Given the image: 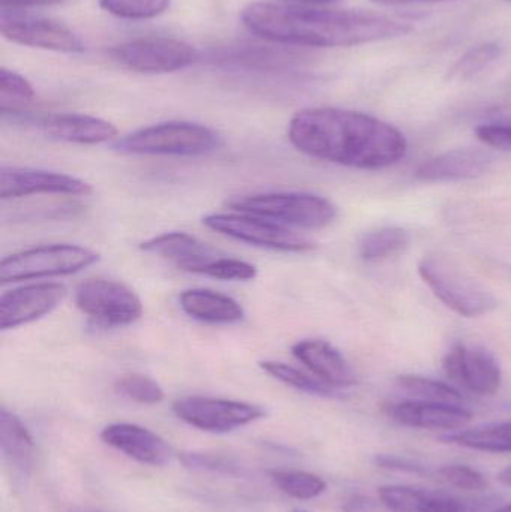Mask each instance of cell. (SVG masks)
Segmentation results:
<instances>
[{"instance_id":"cell-6","label":"cell","mask_w":511,"mask_h":512,"mask_svg":"<svg viewBox=\"0 0 511 512\" xmlns=\"http://www.w3.org/2000/svg\"><path fill=\"white\" fill-rule=\"evenodd\" d=\"M99 261V254L77 245H50L6 256L0 262V282L68 276Z\"/></svg>"},{"instance_id":"cell-27","label":"cell","mask_w":511,"mask_h":512,"mask_svg":"<svg viewBox=\"0 0 511 512\" xmlns=\"http://www.w3.org/2000/svg\"><path fill=\"white\" fill-rule=\"evenodd\" d=\"M396 385H398V388H401L404 393L414 397L416 400L455 403V405H459V403L464 400L461 391L450 387L446 382L425 378V376L401 375L396 378Z\"/></svg>"},{"instance_id":"cell-41","label":"cell","mask_w":511,"mask_h":512,"mask_svg":"<svg viewBox=\"0 0 511 512\" xmlns=\"http://www.w3.org/2000/svg\"><path fill=\"white\" fill-rule=\"evenodd\" d=\"M498 481L504 486L511 487V466L509 468L503 469V471L498 474Z\"/></svg>"},{"instance_id":"cell-16","label":"cell","mask_w":511,"mask_h":512,"mask_svg":"<svg viewBox=\"0 0 511 512\" xmlns=\"http://www.w3.org/2000/svg\"><path fill=\"white\" fill-rule=\"evenodd\" d=\"M101 441L141 465L161 468L174 456L173 447L164 438L137 424H110L102 429Z\"/></svg>"},{"instance_id":"cell-15","label":"cell","mask_w":511,"mask_h":512,"mask_svg":"<svg viewBox=\"0 0 511 512\" xmlns=\"http://www.w3.org/2000/svg\"><path fill=\"white\" fill-rule=\"evenodd\" d=\"M66 288L60 283H36L6 292L0 298V328L11 330L53 312Z\"/></svg>"},{"instance_id":"cell-42","label":"cell","mask_w":511,"mask_h":512,"mask_svg":"<svg viewBox=\"0 0 511 512\" xmlns=\"http://www.w3.org/2000/svg\"><path fill=\"white\" fill-rule=\"evenodd\" d=\"M287 2H294V3H330V2H335V0H287Z\"/></svg>"},{"instance_id":"cell-10","label":"cell","mask_w":511,"mask_h":512,"mask_svg":"<svg viewBox=\"0 0 511 512\" xmlns=\"http://www.w3.org/2000/svg\"><path fill=\"white\" fill-rule=\"evenodd\" d=\"M173 412L189 426L209 433H230L266 417L261 406L207 396L182 397L174 402Z\"/></svg>"},{"instance_id":"cell-34","label":"cell","mask_w":511,"mask_h":512,"mask_svg":"<svg viewBox=\"0 0 511 512\" xmlns=\"http://www.w3.org/2000/svg\"><path fill=\"white\" fill-rule=\"evenodd\" d=\"M435 477L449 484L453 489L465 490V492H483L488 489L486 478L474 468L465 465L441 466L435 471Z\"/></svg>"},{"instance_id":"cell-36","label":"cell","mask_w":511,"mask_h":512,"mask_svg":"<svg viewBox=\"0 0 511 512\" xmlns=\"http://www.w3.org/2000/svg\"><path fill=\"white\" fill-rule=\"evenodd\" d=\"M182 463L186 468L206 469V471L231 472L236 466L222 456L203 453H183Z\"/></svg>"},{"instance_id":"cell-24","label":"cell","mask_w":511,"mask_h":512,"mask_svg":"<svg viewBox=\"0 0 511 512\" xmlns=\"http://www.w3.org/2000/svg\"><path fill=\"white\" fill-rule=\"evenodd\" d=\"M440 441L483 453H511V420L456 430L441 436Z\"/></svg>"},{"instance_id":"cell-31","label":"cell","mask_w":511,"mask_h":512,"mask_svg":"<svg viewBox=\"0 0 511 512\" xmlns=\"http://www.w3.org/2000/svg\"><path fill=\"white\" fill-rule=\"evenodd\" d=\"M116 390L126 399L141 405H156L165 397L164 390L155 379L140 373H128L117 379Z\"/></svg>"},{"instance_id":"cell-12","label":"cell","mask_w":511,"mask_h":512,"mask_svg":"<svg viewBox=\"0 0 511 512\" xmlns=\"http://www.w3.org/2000/svg\"><path fill=\"white\" fill-rule=\"evenodd\" d=\"M92 186L77 177L54 171L35 170V168L8 167L0 168V198L30 197V195H72L86 197L92 194Z\"/></svg>"},{"instance_id":"cell-44","label":"cell","mask_w":511,"mask_h":512,"mask_svg":"<svg viewBox=\"0 0 511 512\" xmlns=\"http://www.w3.org/2000/svg\"><path fill=\"white\" fill-rule=\"evenodd\" d=\"M293 512H309V511H305V510H294Z\"/></svg>"},{"instance_id":"cell-26","label":"cell","mask_w":511,"mask_h":512,"mask_svg":"<svg viewBox=\"0 0 511 512\" xmlns=\"http://www.w3.org/2000/svg\"><path fill=\"white\" fill-rule=\"evenodd\" d=\"M260 367L272 378L278 379L279 382L294 388V390L312 394V396H335L336 388L330 387L326 382L320 381L315 376L302 372L290 364L281 363V361H261Z\"/></svg>"},{"instance_id":"cell-8","label":"cell","mask_w":511,"mask_h":512,"mask_svg":"<svg viewBox=\"0 0 511 512\" xmlns=\"http://www.w3.org/2000/svg\"><path fill=\"white\" fill-rule=\"evenodd\" d=\"M75 304L84 315L107 327L131 325L143 315L140 297L117 280H86L75 291Z\"/></svg>"},{"instance_id":"cell-1","label":"cell","mask_w":511,"mask_h":512,"mask_svg":"<svg viewBox=\"0 0 511 512\" xmlns=\"http://www.w3.org/2000/svg\"><path fill=\"white\" fill-rule=\"evenodd\" d=\"M288 138L299 152L357 170H383L407 156L405 135L395 126L360 111L305 108L294 114Z\"/></svg>"},{"instance_id":"cell-33","label":"cell","mask_w":511,"mask_h":512,"mask_svg":"<svg viewBox=\"0 0 511 512\" xmlns=\"http://www.w3.org/2000/svg\"><path fill=\"white\" fill-rule=\"evenodd\" d=\"M198 274L215 277L219 280H252L257 277L258 270L255 265L242 259L228 258V256H216L212 261L200 268Z\"/></svg>"},{"instance_id":"cell-22","label":"cell","mask_w":511,"mask_h":512,"mask_svg":"<svg viewBox=\"0 0 511 512\" xmlns=\"http://www.w3.org/2000/svg\"><path fill=\"white\" fill-rule=\"evenodd\" d=\"M179 301L186 315L207 324H236L245 316L239 301L210 289H188Z\"/></svg>"},{"instance_id":"cell-38","label":"cell","mask_w":511,"mask_h":512,"mask_svg":"<svg viewBox=\"0 0 511 512\" xmlns=\"http://www.w3.org/2000/svg\"><path fill=\"white\" fill-rule=\"evenodd\" d=\"M344 512H381L378 505L365 496H351L345 501Z\"/></svg>"},{"instance_id":"cell-28","label":"cell","mask_w":511,"mask_h":512,"mask_svg":"<svg viewBox=\"0 0 511 512\" xmlns=\"http://www.w3.org/2000/svg\"><path fill=\"white\" fill-rule=\"evenodd\" d=\"M270 478L284 495L299 501H311L327 490L326 481L311 472L270 471Z\"/></svg>"},{"instance_id":"cell-30","label":"cell","mask_w":511,"mask_h":512,"mask_svg":"<svg viewBox=\"0 0 511 512\" xmlns=\"http://www.w3.org/2000/svg\"><path fill=\"white\" fill-rule=\"evenodd\" d=\"M171 0H99L108 14L122 20H150L170 8Z\"/></svg>"},{"instance_id":"cell-20","label":"cell","mask_w":511,"mask_h":512,"mask_svg":"<svg viewBox=\"0 0 511 512\" xmlns=\"http://www.w3.org/2000/svg\"><path fill=\"white\" fill-rule=\"evenodd\" d=\"M54 140L75 144H99L114 140L117 128L113 123L86 114H48L26 120Z\"/></svg>"},{"instance_id":"cell-32","label":"cell","mask_w":511,"mask_h":512,"mask_svg":"<svg viewBox=\"0 0 511 512\" xmlns=\"http://www.w3.org/2000/svg\"><path fill=\"white\" fill-rule=\"evenodd\" d=\"M35 98V90L27 78L9 69H0V105L2 113H8L17 105L26 104Z\"/></svg>"},{"instance_id":"cell-13","label":"cell","mask_w":511,"mask_h":512,"mask_svg":"<svg viewBox=\"0 0 511 512\" xmlns=\"http://www.w3.org/2000/svg\"><path fill=\"white\" fill-rule=\"evenodd\" d=\"M378 498L387 512H482L494 499L462 498L449 492H432L413 486H383Z\"/></svg>"},{"instance_id":"cell-43","label":"cell","mask_w":511,"mask_h":512,"mask_svg":"<svg viewBox=\"0 0 511 512\" xmlns=\"http://www.w3.org/2000/svg\"><path fill=\"white\" fill-rule=\"evenodd\" d=\"M492 512H511V504L504 505V507L498 508V510Z\"/></svg>"},{"instance_id":"cell-19","label":"cell","mask_w":511,"mask_h":512,"mask_svg":"<svg viewBox=\"0 0 511 512\" xmlns=\"http://www.w3.org/2000/svg\"><path fill=\"white\" fill-rule=\"evenodd\" d=\"M491 164L492 156L482 150H450L420 165L414 179L423 183L464 182L483 176Z\"/></svg>"},{"instance_id":"cell-3","label":"cell","mask_w":511,"mask_h":512,"mask_svg":"<svg viewBox=\"0 0 511 512\" xmlns=\"http://www.w3.org/2000/svg\"><path fill=\"white\" fill-rule=\"evenodd\" d=\"M227 206L234 212L305 230H320L336 218V207L329 200L306 192L242 195L228 200Z\"/></svg>"},{"instance_id":"cell-21","label":"cell","mask_w":511,"mask_h":512,"mask_svg":"<svg viewBox=\"0 0 511 512\" xmlns=\"http://www.w3.org/2000/svg\"><path fill=\"white\" fill-rule=\"evenodd\" d=\"M141 251L168 259L180 270L198 274L200 268L218 254L197 237L186 233H167L140 245Z\"/></svg>"},{"instance_id":"cell-29","label":"cell","mask_w":511,"mask_h":512,"mask_svg":"<svg viewBox=\"0 0 511 512\" xmlns=\"http://www.w3.org/2000/svg\"><path fill=\"white\" fill-rule=\"evenodd\" d=\"M503 54V48L497 42H485L470 48L450 71V77L467 81L485 72L494 65Z\"/></svg>"},{"instance_id":"cell-9","label":"cell","mask_w":511,"mask_h":512,"mask_svg":"<svg viewBox=\"0 0 511 512\" xmlns=\"http://www.w3.org/2000/svg\"><path fill=\"white\" fill-rule=\"evenodd\" d=\"M203 224L222 236L258 246V248L293 252V254H302L315 248L312 240L288 230L284 225L275 224L257 216L245 215V213L209 215L203 219Z\"/></svg>"},{"instance_id":"cell-17","label":"cell","mask_w":511,"mask_h":512,"mask_svg":"<svg viewBox=\"0 0 511 512\" xmlns=\"http://www.w3.org/2000/svg\"><path fill=\"white\" fill-rule=\"evenodd\" d=\"M389 417L411 429L446 430L450 433L464 429L473 414L455 403L410 400L390 406Z\"/></svg>"},{"instance_id":"cell-18","label":"cell","mask_w":511,"mask_h":512,"mask_svg":"<svg viewBox=\"0 0 511 512\" xmlns=\"http://www.w3.org/2000/svg\"><path fill=\"white\" fill-rule=\"evenodd\" d=\"M291 352L315 378L336 390L356 384L353 367L345 360L344 355L326 340H300L293 345Z\"/></svg>"},{"instance_id":"cell-7","label":"cell","mask_w":511,"mask_h":512,"mask_svg":"<svg viewBox=\"0 0 511 512\" xmlns=\"http://www.w3.org/2000/svg\"><path fill=\"white\" fill-rule=\"evenodd\" d=\"M110 54L120 65L141 74H170L198 60L194 45L165 36L132 39L114 47Z\"/></svg>"},{"instance_id":"cell-5","label":"cell","mask_w":511,"mask_h":512,"mask_svg":"<svg viewBox=\"0 0 511 512\" xmlns=\"http://www.w3.org/2000/svg\"><path fill=\"white\" fill-rule=\"evenodd\" d=\"M218 146L213 129L191 122H165L117 138L113 149L126 155L195 156Z\"/></svg>"},{"instance_id":"cell-11","label":"cell","mask_w":511,"mask_h":512,"mask_svg":"<svg viewBox=\"0 0 511 512\" xmlns=\"http://www.w3.org/2000/svg\"><path fill=\"white\" fill-rule=\"evenodd\" d=\"M443 367L453 382L476 396H494L500 390L503 379L500 363L482 346L455 343L444 357Z\"/></svg>"},{"instance_id":"cell-40","label":"cell","mask_w":511,"mask_h":512,"mask_svg":"<svg viewBox=\"0 0 511 512\" xmlns=\"http://www.w3.org/2000/svg\"><path fill=\"white\" fill-rule=\"evenodd\" d=\"M381 5H413V3H440L450 2V0H374Z\"/></svg>"},{"instance_id":"cell-2","label":"cell","mask_w":511,"mask_h":512,"mask_svg":"<svg viewBox=\"0 0 511 512\" xmlns=\"http://www.w3.org/2000/svg\"><path fill=\"white\" fill-rule=\"evenodd\" d=\"M249 32L275 44L299 47H354L401 38L413 30L407 21L365 11H333L284 3L254 2L242 11Z\"/></svg>"},{"instance_id":"cell-23","label":"cell","mask_w":511,"mask_h":512,"mask_svg":"<svg viewBox=\"0 0 511 512\" xmlns=\"http://www.w3.org/2000/svg\"><path fill=\"white\" fill-rule=\"evenodd\" d=\"M0 448L6 462L17 474L27 477L32 472L35 463L32 436L23 421L5 408L0 409Z\"/></svg>"},{"instance_id":"cell-4","label":"cell","mask_w":511,"mask_h":512,"mask_svg":"<svg viewBox=\"0 0 511 512\" xmlns=\"http://www.w3.org/2000/svg\"><path fill=\"white\" fill-rule=\"evenodd\" d=\"M419 274L449 309L465 318L488 315L497 307L494 294L449 256H425L419 262Z\"/></svg>"},{"instance_id":"cell-14","label":"cell","mask_w":511,"mask_h":512,"mask_svg":"<svg viewBox=\"0 0 511 512\" xmlns=\"http://www.w3.org/2000/svg\"><path fill=\"white\" fill-rule=\"evenodd\" d=\"M3 38L24 47L41 48L57 53H81V39L59 21L35 17H2L0 24Z\"/></svg>"},{"instance_id":"cell-25","label":"cell","mask_w":511,"mask_h":512,"mask_svg":"<svg viewBox=\"0 0 511 512\" xmlns=\"http://www.w3.org/2000/svg\"><path fill=\"white\" fill-rule=\"evenodd\" d=\"M410 242V234L404 228H380L362 237L359 252L365 261H381V259L402 254L410 246Z\"/></svg>"},{"instance_id":"cell-35","label":"cell","mask_w":511,"mask_h":512,"mask_svg":"<svg viewBox=\"0 0 511 512\" xmlns=\"http://www.w3.org/2000/svg\"><path fill=\"white\" fill-rule=\"evenodd\" d=\"M476 135L488 146L511 152V123H485L476 129Z\"/></svg>"},{"instance_id":"cell-39","label":"cell","mask_w":511,"mask_h":512,"mask_svg":"<svg viewBox=\"0 0 511 512\" xmlns=\"http://www.w3.org/2000/svg\"><path fill=\"white\" fill-rule=\"evenodd\" d=\"M68 0H0L3 9L35 8V6H53Z\"/></svg>"},{"instance_id":"cell-37","label":"cell","mask_w":511,"mask_h":512,"mask_svg":"<svg viewBox=\"0 0 511 512\" xmlns=\"http://www.w3.org/2000/svg\"><path fill=\"white\" fill-rule=\"evenodd\" d=\"M380 468L389 469V471L405 472V474L414 475H426L429 474V468L420 463L414 462V460L405 459V457L389 456V454H383L375 459Z\"/></svg>"}]
</instances>
